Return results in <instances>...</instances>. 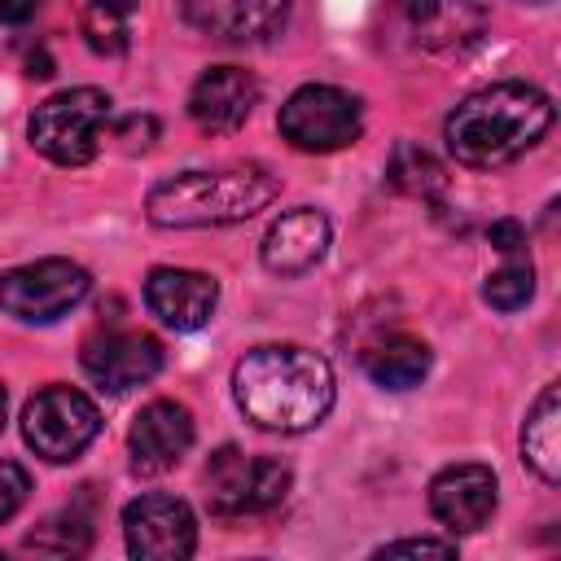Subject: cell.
I'll return each instance as SVG.
<instances>
[{
  "instance_id": "obj_28",
  "label": "cell",
  "mask_w": 561,
  "mask_h": 561,
  "mask_svg": "<svg viewBox=\"0 0 561 561\" xmlns=\"http://www.w3.org/2000/svg\"><path fill=\"white\" fill-rule=\"evenodd\" d=\"M530 4H543V0H530Z\"/></svg>"
},
{
  "instance_id": "obj_18",
  "label": "cell",
  "mask_w": 561,
  "mask_h": 561,
  "mask_svg": "<svg viewBox=\"0 0 561 561\" xmlns=\"http://www.w3.org/2000/svg\"><path fill=\"white\" fill-rule=\"evenodd\" d=\"M522 460L548 482H561V399H557V381H548L539 390V399L526 412L522 425Z\"/></svg>"
},
{
  "instance_id": "obj_1",
  "label": "cell",
  "mask_w": 561,
  "mask_h": 561,
  "mask_svg": "<svg viewBox=\"0 0 561 561\" xmlns=\"http://www.w3.org/2000/svg\"><path fill=\"white\" fill-rule=\"evenodd\" d=\"M232 399L250 425L267 434H302L329 416L337 386L324 355L294 342H267L237 359Z\"/></svg>"
},
{
  "instance_id": "obj_24",
  "label": "cell",
  "mask_w": 561,
  "mask_h": 561,
  "mask_svg": "<svg viewBox=\"0 0 561 561\" xmlns=\"http://www.w3.org/2000/svg\"><path fill=\"white\" fill-rule=\"evenodd\" d=\"M399 552H438V557H456V539H394L381 543L377 557H399Z\"/></svg>"
},
{
  "instance_id": "obj_4",
  "label": "cell",
  "mask_w": 561,
  "mask_h": 561,
  "mask_svg": "<svg viewBox=\"0 0 561 561\" xmlns=\"http://www.w3.org/2000/svg\"><path fill=\"white\" fill-rule=\"evenodd\" d=\"M114 101L101 88H66L48 101L35 105L26 136L31 149H39L57 167H83L101 153L105 131H110Z\"/></svg>"
},
{
  "instance_id": "obj_2",
  "label": "cell",
  "mask_w": 561,
  "mask_h": 561,
  "mask_svg": "<svg viewBox=\"0 0 561 561\" xmlns=\"http://www.w3.org/2000/svg\"><path fill=\"white\" fill-rule=\"evenodd\" d=\"M552 127V101L535 83L508 79L469 92L443 123L447 149L465 167H504L535 149Z\"/></svg>"
},
{
  "instance_id": "obj_21",
  "label": "cell",
  "mask_w": 561,
  "mask_h": 561,
  "mask_svg": "<svg viewBox=\"0 0 561 561\" xmlns=\"http://www.w3.org/2000/svg\"><path fill=\"white\" fill-rule=\"evenodd\" d=\"M386 180H390V188H399L408 197H434L447 188L443 167L416 145H394V153L386 162Z\"/></svg>"
},
{
  "instance_id": "obj_25",
  "label": "cell",
  "mask_w": 561,
  "mask_h": 561,
  "mask_svg": "<svg viewBox=\"0 0 561 561\" xmlns=\"http://www.w3.org/2000/svg\"><path fill=\"white\" fill-rule=\"evenodd\" d=\"M486 241L500 250V254H513V250H526V228L517 219H495L486 228Z\"/></svg>"
},
{
  "instance_id": "obj_19",
  "label": "cell",
  "mask_w": 561,
  "mask_h": 561,
  "mask_svg": "<svg viewBox=\"0 0 561 561\" xmlns=\"http://www.w3.org/2000/svg\"><path fill=\"white\" fill-rule=\"evenodd\" d=\"M364 373L381 390H412L430 373V346L416 337H386L364 351Z\"/></svg>"
},
{
  "instance_id": "obj_16",
  "label": "cell",
  "mask_w": 561,
  "mask_h": 561,
  "mask_svg": "<svg viewBox=\"0 0 561 561\" xmlns=\"http://www.w3.org/2000/svg\"><path fill=\"white\" fill-rule=\"evenodd\" d=\"M329 237H333V228H329V215L324 210L294 206V210H285V215H276L267 224L263 250H259L263 254V267L276 272V276H302V272H311L324 259Z\"/></svg>"
},
{
  "instance_id": "obj_13",
  "label": "cell",
  "mask_w": 561,
  "mask_h": 561,
  "mask_svg": "<svg viewBox=\"0 0 561 561\" xmlns=\"http://www.w3.org/2000/svg\"><path fill=\"white\" fill-rule=\"evenodd\" d=\"M495 500H500V486H495V473L486 465H447L430 482V513L451 535L482 530L495 513Z\"/></svg>"
},
{
  "instance_id": "obj_20",
  "label": "cell",
  "mask_w": 561,
  "mask_h": 561,
  "mask_svg": "<svg viewBox=\"0 0 561 561\" xmlns=\"http://www.w3.org/2000/svg\"><path fill=\"white\" fill-rule=\"evenodd\" d=\"M136 9H140V0H88V9H83V39H88V48L105 53V57H118L127 48Z\"/></svg>"
},
{
  "instance_id": "obj_22",
  "label": "cell",
  "mask_w": 561,
  "mask_h": 561,
  "mask_svg": "<svg viewBox=\"0 0 561 561\" xmlns=\"http://www.w3.org/2000/svg\"><path fill=\"white\" fill-rule=\"evenodd\" d=\"M482 298H486L495 311H522V307L535 298V267H530V254H526V250L504 254V263L486 276Z\"/></svg>"
},
{
  "instance_id": "obj_3",
  "label": "cell",
  "mask_w": 561,
  "mask_h": 561,
  "mask_svg": "<svg viewBox=\"0 0 561 561\" xmlns=\"http://www.w3.org/2000/svg\"><path fill=\"white\" fill-rule=\"evenodd\" d=\"M276 193L280 180L263 162H232L158 180L145 197V210L158 228H224L259 215L276 202Z\"/></svg>"
},
{
  "instance_id": "obj_23",
  "label": "cell",
  "mask_w": 561,
  "mask_h": 561,
  "mask_svg": "<svg viewBox=\"0 0 561 561\" xmlns=\"http://www.w3.org/2000/svg\"><path fill=\"white\" fill-rule=\"evenodd\" d=\"M31 495V473L18 460H0V522H9Z\"/></svg>"
},
{
  "instance_id": "obj_10",
  "label": "cell",
  "mask_w": 561,
  "mask_h": 561,
  "mask_svg": "<svg viewBox=\"0 0 561 561\" xmlns=\"http://www.w3.org/2000/svg\"><path fill=\"white\" fill-rule=\"evenodd\" d=\"M79 364L83 373L110 390V394H127L145 381L158 377L162 368V342L153 333H136V329H105V333H92L79 351Z\"/></svg>"
},
{
  "instance_id": "obj_26",
  "label": "cell",
  "mask_w": 561,
  "mask_h": 561,
  "mask_svg": "<svg viewBox=\"0 0 561 561\" xmlns=\"http://www.w3.org/2000/svg\"><path fill=\"white\" fill-rule=\"evenodd\" d=\"M35 9H39V0H0V22L22 26V22L35 18Z\"/></svg>"
},
{
  "instance_id": "obj_6",
  "label": "cell",
  "mask_w": 561,
  "mask_h": 561,
  "mask_svg": "<svg viewBox=\"0 0 561 561\" xmlns=\"http://www.w3.org/2000/svg\"><path fill=\"white\" fill-rule=\"evenodd\" d=\"M289 465L276 456H245L219 447L206 465V500L219 517H259L289 495Z\"/></svg>"
},
{
  "instance_id": "obj_7",
  "label": "cell",
  "mask_w": 561,
  "mask_h": 561,
  "mask_svg": "<svg viewBox=\"0 0 561 561\" xmlns=\"http://www.w3.org/2000/svg\"><path fill=\"white\" fill-rule=\"evenodd\" d=\"M101 434V412L96 403L75 390V386H44L26 408H22V438L35 456L66 465L92 447Z\"/></svg>"
},
{
  "instance_id": "obj_14",
  "label": "cell",
  "mask_w": 561,
  "mask_h": 561,
  "mask_svg": "<svg viewBox=\"0 0 561 561\" xmlns=\"http://www.w3.org/2000/svg\"><path fill=\"white\" fill-rule=\"evenodd\" d=\"M219 285L193 267H153L145 276V307L175 333H193L215 316Z\"/></svg>"
},
{
  "instance_id": "obj_8",
  "label": "cell",
  "mask_w": 561,
  "mask_h": 561,
  "mask_svg": "<svg viewBox=\"0 0 561 561\" xmlns=\"http://www.w3.org/2000/svg\"><path fill=\"white\" fill-rule=\"evenodd\" d=\"M88 289H92L88 267L70 259H35L0 272V311L22 324H48L61 320L70 307H79Z\"/></svg>"
},
{
  "instance_id": "obj_27",
  "label": "cell",
  "mask_w": 561,
  "mask_h": 561,
  "mask_svg": "<svg viewBox=\"0 0 561 561\" xmlns=\"http://www.w3.org/2000/svg\"><path fill=\"white\" fill-rule=\"evenodd\" d=\"M0 430H4V386H0Z\"/></svg>"
},
{
  "instance_id": "obj_17",
  "label": "cell",
  "mask_w": 561,
  "mask_h": 561,
  "mask_svg": "<svg viewBox=\"0 0 561 561\" xmlns=\"http://www.w3.org/2000/svg\"><path fill=\"white\" fill-rule=\"evenodd\" d=\"M403 31L430 53L465 48L486 31V9L478 0H403Z\"/></svg>"
},
{
  "instance_id": "obj_9",
  "label": "cell",
  "mask_w": 561,
  "mask_h": 561,
  "mask_svg": "<svg viewBox=\"0 0 561 561\" xmlns=\"http://www.w3.org/2000/svg\"><path fill=\"white\" fill-rule=\"evenodd\" d=\"M123 539L140 561H184L197 548V517L184 500L149 491L123 508Z\"/></svg>"
},
{
  "instance_id": "obj_5",
  "label": "cell",
  "mask_w": 561,
  "mask_h": 561,
  "mask_svg": "<svg viewBox=\"0 0 561 561\" xmlns=\"http://www.w3.org/2000/svg\"><path fill=\"white\" fill-rule=\"evenodd\" d=\"M276 127L302 153H337V149L359 140L364 110H359V96H351L346 88L302 83L298 92L285 96V105L276 114Z\"/></svg>"
},
{
  "instance_id": "obj_15",
  "label": "cell",
  "mask_w": 561,
  "mask_h": 561,
  "mask_svg": "<svg viewBox=\"0 0 561 561\" xmlns=\"http://www.w3.org/2000/svg\"><path fill=\"white\" fill-rule=\"evenodd\" d=\"M254 105H259V79L241 66H210L188 88V118L210 136L237 131Z\"/></svg>"
},
{
  "instance_id": "obj_12",
  "label": "cell",
  "mask_w": 561,
  "mask_h": 561,
  "mask_svg": "<svg viewBox=\"0 0 561 561\" xmlns=\"http://www.w3.org/2000/svg\"><path fill=\"white\" fill-rule=\"evenodd\" d=\"M193 447V412L175 399H153L136 412L127 430V451L136 473H167Z\"/></svg>"
},
{
  "instance_id": "obj_11",
  "label": "cell",
  "mask_w": 561,
  "mask_h": 561,
  "mask_svg": "<svg viewBox=\"0 0 561 561\" xmlns=\"http://www.w3.org/2000/svg\"><path fill=\"white\" fill-rule=\"evenodd\" d=\"M294 0H180L193 31L224 44H263L285 31Z\"/></svg>"
}]
</instances>
